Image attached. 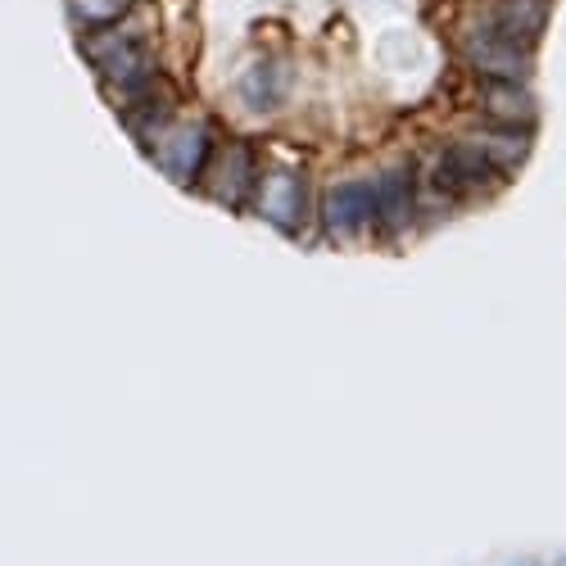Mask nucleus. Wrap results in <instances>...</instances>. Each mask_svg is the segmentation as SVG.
I'll use <instances>...</instances> for the list:
<instances>
[{
  "label": "nucleus",
  "instance_id": "f257e3e1",
  "mask_svg": "<svg viewBox=\"0 0 566 566\" xmlns=\"http://www.w3.org/2000/svg\"><path fill=\"white\" fill-rule=\"evenodd\" d=\"M209 155H213V132H209V123H168L164 132H159V140H155V159H159V168L177 181V186H196L200 177H205V164H209Z\"/></svg>",
  "mask_w": 566,
  "mask_h": 566
},
{
  "label": "nucleus",
  "instance_id": "f03ea898",
  "mask_svg": "<svg viewBox=\"0 0 566 566\" xmlns=\"http://www.w3.org/2000/svg\"><path fill=\"white\" fill-rule=\"evenodd\" d=\"M250 196H254V209L272 227H281V231H300V222L308 213V181L295 168H268V172H259Z\"/></svg>",
  "mask_w": 566,
  "mask_h": 566
},
{
  "label": "nucleus",
  "instance_id": "7ed1b4c3",
  "mask_svg": "<svg viewBox=\"0 0 566 566\" xmlns=\"http://www.w3.org/2000/svg\"><path fill=\"white\" fill-rule=\"evenodd\" d=\"M322 227L332 241H358L376 227V196L371 181H340L322 200Z\"/></svg>",
  "mask_w": 566,
  "mask_h": 566
},
{
  "label": "nucleus",
  "instance_id": "20e7f679",
  "mask_svg": "<svg viewBox=\"0 0 566 566\" xmlns=\"http://www.w3.org/2000/svg\"><path fill=\"white\" fill-rule=\"evenodd\" d=\"M462 55L471 60V69L485 73V77H494V82H522L526 69H531L526 45H512L507 36H499V32H490V28L467 32Z\"/></svg>",
  "mask_w": 566,
  "mask_h": 566
},
{
  "label": "nucleus",
  "instance_id": "39448f33",
  "mask_svg": "<svg viewBox=\"0 0 566 566\" xmlns=\"http://www.w3.org/2000/svg\"><path fill=\"white\" fill-rule=\"evenodd\" d=\"M205 172H209V196H218L222 205H241L254 191V177H259L254 155H250V146H241V140H231L222 155H209Z\"/></svg>",
  "mask_w": 566,
  "mask_h": 566
},
{
  "label": "nucleus",
  "instance_id": "423d86ee",
  "mask_svg": "<svg viewBox=\"0 0 566 566\" xmlns=\"http://www.w3.org/2000/svg\"><path fill=\"white\" fill-rule=\"evenodd\" d=\"M371 196H376V227L386 231H403L412 222V205H417V181L408 164L386 168L381 177L371 181Z\"/></svg>",
  "mask_w": 566,
  "mask_h": 566
},
{
  "label": "nucleus",
  "instance_id": "0eeeda50",
  "mask_svg": "<svg viewBox=\"0 0 566 566\" xmlns=\"http://www.w3.org/2000/svg\"><path fill=\"white\" fill-rule=\"evenodd\" d=\"M544 23H548V0H494L481 28H490V32L507 36L512 45H526L531 51V41L544 32Z\"/></svg>",
  "mask_w": 566,
  "mask_h": 566
},
{
  "label": "nucleus",
  "instance_id": "6e6552de",
  "mask_svg": "<svg viewBox=\"0 0 566 566\" xmlns=\"http://www.w3.org/2000/svg\"><path fill=\"white\" fill-rule=\"evenodd\" d=\"M481 109H485L490 123H499L507 132H516L522 123H535V101H531V91L522 82H494V77H485Z\"/></svg>",
  "mask_w": 566,
  "mask_h": 566
},
{
  "label": "nucleus",
  "instance_id": "1a4fd4ad",
  "mask_svg": "<svg viewBox=\"0 0 566 566\" xmlns=\"http://www.w3.org/2000/svg\"><path fill=\"white\" fill-rule=\"evenodd\" d=\"M241 96H245L250 109H276L281 96H286V69H281V64L250 69L245 82H241Z\"/></svg>",
  "mask_w": 566,
  "mask_h": 566
},
{
  "label": "nucleus",
  "instance_id": "9d476101",
  "mask_svg": "<svg viewBox=\"0 0 566 566\" xmlns=\"http://www.w3.org/2000/svg\"><path fill=\"white\" fill-rule=\"evenodd\" d=\"M132 6H136V0H69V14H73L77 28L101 32V28L123 23L132 14Z\"/></svg>",
  "mask_w": 566,
  "mask_h": 566
}]
</instances>
